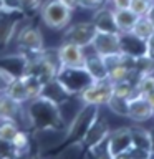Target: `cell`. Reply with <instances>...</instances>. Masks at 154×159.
Segmentation results:
<instances>
[{"mask_svg":"<svg viewBox=\"0 0 154 159\" xmlns=\"http://www.w3.org/2000/svg\"><path fill=\"white\" fill-rule=\"evenodd\" d=\"M25 108H27L30 128L37 129V131H58L60 128L66 124L61 111H60V106L43 96L30 99L28 106Z\"/></svg>","mask_w":154,"mask_h":159,"instance_id":"6da1fadb","label":"cell"},{"mask_svg":"<svg viewBox=\"0 0 154 159\" xmlns=\"http://www.w3.org/2000/svg\"><path fill=\"white\" fill-rule=\"evenodd\" d=\"M71 13L73 10H70L60 0H47L40 7V17L52 30H65L71 23Z\"/></svg>","mask_w":154,"mask_h":159,"instance_id":"7a4b0ae2","label":"cell"},{"mask_svg":"<svg viewBox=\"0 0 154 159\" xmlns=\"http://www.w3.org/2000/svg\"><path fill=\"white\" fill-rule=\"evenodd\" d=\"M98 116H99V106H94V104H83V106L75 113L71 121L68 123L66 131H65L66 139L79 141V139L83 138V134L88 131V128L98 119Z\"/></svg>","mask_w":154,"mask_h":159,"instance_id":"3957f363","label":"cell"},{"mask_svg":"<svg viewBox=\"0 0 154 159\" xmlns=\"http://www.w3.org/2000/svg\"><path fill=\"white\" fill-rule=\"evenodd\" d=\"M60 83L65 86V89L71 94L76 96L93 81L84 66H60L57 71V76Z\"/></svg>","mask_w":154,"mask_h":159,"instance_id":"277c9868","label":"cell"},{"mask_svg":"<svg viewBox=\"0 0 154 159\" xmlns=\"http://www.w3.org/2000/svg\"><path fill=\"white\" fill-rule=\"evenodd\" d=\"M113 96V83L109 80H99V81H91L83 89L76 98L81 101V104H94V106H106L109 98Z\"/></svg>","mask_w":154,"mask_h":159,"instance_id":"5b68a950","label":"cell"},{"mask_svg":"<svg viewBox=\"0 0 154 159\" xmlns=\"http://www.w3.org/2000/svg\"><path fill=\"white\" fill-rule=\"evenodd\" d=\"M94 35H96V28L91 22H79L66 27L63 35V42L75 43L81 48H89Z\"/></svg>","mask_w":154,"mask_h":159,"instance_id":"8992f818","label":"cell"},{"mask_svg":"<svg viewBox=\"0 0 154 159\" xmlns=\"http://www.w3.org/2000/svg\"><path fill=\"white\" fill-rule=\"evenodd\" d=\"M17 43L18 47L23 50L25 57L30 55H37L45 48L43 37L38 28L32 27V25H25L20 30H17Z\"/></svg>","mask_w":154,"mask_h":159,"instance_id":"52a82bcc","label":"cell"},{"mask_svg":"<svg viewBox=\"0 0 154 159\" xmlns=\"http://www.w3.org/2000/svg\"><path fill=\"white\" fill-rule=\"evenodd\" d=\"M0 119H10L25 128H30L27 108L23 106V103L12 99L7 93H0Z\"/></svg>","mask_w":154,"mask_h":159,"instance_id":"ba28073f","label":"cell"},{"mask_svg":"<svg viewBox=\"0 0 154 159\" xmlns=\"http://www.w3.org/2000/svg\"><path fill=\"white\" fill-rule=\"evenodd\" d=\"M109 131H111V129H109L106 119L98 116V119L88 128V131L83 134V138L79 139V141H76V143L83 149L89 151V149H94V148L101 146L103 143H106V139L109 136Z\"/></svg>","mask_w":154,"mask_h":159,"instance_id":"9c48e42d","label":"cell"},{"mask_svg":"<svg viewBox=\"0 0 154 159\" xmlns=\"http://www.w3.org/2000/svg\"><path fill=\"white\" fill-rule=\"evenodd\" d=\"M89 48H91L94 53H98L99 57H103V58H108V57H113V55L121 53V47H119V33L96 32Z\"/></svg>","mask_w":154,"mask_h":159,"instance_id":"30bf717a","label":"cell"},{"mask_svg":"<svg viewBox=\"0 0 154 159\" xmlns=\"http://www.w3.org/2000/svg\"><path fill=\"white\" fill-rule=\"evenodd\" d=\"M128 118L134 123H144L154 118L151 104L143 94H134L128 99Z\"/></svg>","mask_w":154,"mask_h":159,"instance_id":"8fae6325","label":"cell"},{"mask_svg":"<svg viewBox=\"0 0 154 159\" xmlns=\"http://www.w3.org/2000/svg\"><path fill=\"white\" fill-rule=\"evenodd\" d=\"M57 52H58L60 66H83L86 48H81L75 43L63 42L57 48Z\"/></svg>","mask_w":154,"mask_h":159,"instance_id":"7c38bea8","label":"cell"},{"mask_svg":"<svg viewBox=\"0 0 154 159\" xmlns=\"http://www.w3.org/2000/svg\"><path fill=\"white\" fill-rule=\"evenodd\" d=\"M106 148L111 152V156L126 152L131 148V128L123 126L109 131V136L106 139Z\"/></svg>","mask_w":154,"mask_h":159,"instance_id":"4fadbf2b","label":"cell"},{"mask_svg":"<svg viewBox=\"0 0 154 159\" xmlns=\"http://www.w3.org/2000/svg\"><path fill=\"white\" fill-rule=\"evenodd\" d=\"M119 47H121V53L126 57H143V55H151L149 53V43L144 40H139L134 37L131 32L119 33Z\"/></svg>","mask_w":154,"mask_h":159,"instance_id":"5bb4252c","label":"cell"},{"mask_svg":"<svg viewBox=\"0 0 154 159\" xmlns=\"http://www.w3.org/2000/svg\"><path fill=\"white\" fill-rule=\"evenodd\" d=\"M91 23L94 25L96 32H106V33H119L116 22H114V15H113V8L109 5H101L99 8L94 10L93 20Z\"/></svg>","mask_w":154,"mask_h":159,"instance_id":"9a60e30c","label":"cell"},{"mask_svg":"<svg viewBox=\"0 0 154 159\" xmlns=\"http://www.w3.org/2000/svg\"><path fill=\"white\" fill-rule=\"evenodd\" d=\"M23 12H12V10H5L0 13V45H7L13 35L17 33L20 17L18 15Z\"/></svg>","mask_w":154,"mask_h":159,"instance_id":"2e32d148","label":"cell"},{"mask_svg":"<svg viewBox=\"0 0 154 159\" xmlns=\"http://www.w3.org/2000/svg\"><path fill=\"white\" fill-rule=\"evenodd\" d=\"M84 70L88 71V75L91 76L93 81H99V80H106L108 78V66L104 63V58L99 57L98 53H94L91 50V53L84 52Z\"/></svg>","mask_w":154,"mask_h":159,"instance_id":"e0dca14e","label":"cell"},{"mask_svg":"<svg viewBox=\"0 0 154 159\" xmlns=\"http://www.w3.org/2000/svg\"><path fill=\"white\" fill-rule=\"evenodd\" d=\"M40 96H43V98L50 99L52 103L58 104V106H61V104H63V103H66L70 98H73L71 94H70L66 89H65V86L58 81L57 78L50 80L48 83H45V84H43Z\"/></svg>","mask_w":154,"mask_h":159,"instance_id":"ac0fdd59","label":"cell"},{"mask_svg":"<svg viewBox=\"0 0 154 159\" xmlns=\"http://www.w3.org/2000/svg\"><path fill=\"white\" fill-rule=\"evenodd\" d=\"M27 63H28V60L23 53L22 55H10V57L0 58V68L5 70V71L13 78L23 76V75L27 73Z\"/></svg>","mask_w":154,"mask_h":159,"instance_id":"d6986e66","label":"cell"},{"mask_svg":"<svg viewBox=\"0 0 154 159\" xmlns=\"http://www.w3.org/2000/svg\"><path fill=\"white\" fill-rule=\"evenodd\" d=\"M113 15H114V22H116V27H118V32L119 33H126V32H131V28L134 27V23L138 22V15L131 12L129 8H118V10H113Z\"/></svg>","mask_w":154,"mask_h":159,"instance_id":"ffe728a7","label":"cell"},{"mask_svg":"<svg viewBox=\"0 0 154 159\" xmlns=\"http://www.w3.org/2000/svg\"><path fill=\"white\" fill-rule=\"evenodd\" d=\"M131 146L141 148L152 152V134L149 129L143 126H133L131 128Z\"/></svg>","mask_w":154,"mask_h":159,"instance_id":"44dd1931","label":"cell"},{"mask_svg":"<svg viewBox=\"0 0 154 159\" xmlns=\"http://www.w3.org/2000/svg\"><path fill=\"white\" fill-rule=\"evenodd\" d=\"M5 93H7L12 99L18 101V103H23V104H25V103L30 101L28 93H27V88H25V83H23L22 76L13 78L12 81L8 83V86H7V89H5Z\"/></svg>","mask_w":154,"mask_h":159,"instance_id":"7402d4cb","label":"cell"},{"mask_svg":"<svg viewBox=\"0 0 154 159\" xmlns=\"http://www.w3.org/2000/svg\"><path fill=\"white\" fill-rule=\"evenodd\" d=\"M131 33L134 35V37H138L139 40L147 42V40L154 35V27L147 20V17H139L138 22L134 23V27L131 28Z\"/></svg>","mask_w":154,"mask_h":159,"instance_id":"603a6c76","label":"cell"},{"mask_svg":"<svg viewBox=\"0 0 154 159\" xmlns=\"http://www.w3.org/2000/svg\"><path fill=\"white\" fill-rule=\"evenodd\" d=\"M23 83H25V88H27V93H28V98L33 99V98H38L40 93H42V88H43V83L35 76V75H30V73H25L23 76Z\"/></svg>","mask_w":154,"mask_h":159,"instance_id":"cb8c5ba5","label":"cell"},{"mask_svg":"<svg viewBox=\"0 0 154 159\" xmlns=\"http://www.w3.org/2000/svg\"><path fill=\"white\" fill-rule=\"evenodd\" d=\"M134 91L136 94L147 96L149 93L154 91V75H141L138 81L134 83Z\"/></svg>","mask_w":154,"mask_h":159,"instance_id":"d4e9b609","label":"cell"},{"mask_svg":"<svg viewBox=\"0 0 154 159\" xmlns=\"http://www.w3.org/2000/svg\"><path fill=\"white\" fill-rule=\"evenodd\" d=\"M12 146H13V149H15V154H17V157L20 156L22 152H25L28 149V146H30V136L25 131H17V134L13 136V139L12 141Z\"/></svg>","mask_w":154,"mask_h":159,"instance_id":"484cf974","label":"cell"},{"mask_svg":"<svg viewBox=\"0 0 154 159\" xmlns=\"http://www.w3.org/2000/svg\"><path fill=\"white\" fill-rule=\"evenodd\" d=\"M18 129L20 128H18V124L15 121H10V119H0V139L12 141Z\"/></svg>","mask_w":154,"mask_h":159,"instance_id":"4316f807","label":"cell"},{"mask_svg":"<svg viewBox=\"0 0 154 159\" xmlns=\"http://www.w3.org/2000/svg\"><path fill=\"white\" fill-rule=\"evenodd\" d=\"M106 106L111 109L114 114H118V116L128 118V99L118 98V96H111L109 101L106 103Z\"/></svg>","mask_w":154,"mask_h":159,"instance_id":"83f0119b","label":"cell"},{"mask_svg":"<svg viewBox=\"0 0 154 159\" xmlns=\"http://www.w3.org/2000/svg\"><path fill=\"white\" fill-rule=\"evenodd\" d=\"M151 0H131L129 3V10L134 12L138 17H146V13L151 8Z\"/></svg>","mask_w":154,"mask_h":159,"instance_id":"f1b7e54d","label":"cell"},{"mask_svg":"<svg viewBox=\"0 0 154 159\" xmlns=\"http://www.w3.org/2000/svg\"><path fill=\"white\" fill-rule=\"evenodd\" d=\"M88 156H89V159H113L111 152H109L108 148H106V143H103L101 146H98L94 149H89Z\"/></svg>","mask_w":154,"mask_h":159,"instance_id":"f546056e","label":"cell"},{"mask_svg":"<svg viewBox=\"0 0 154 159\" xmlns=\"http://www.w3.org/2000/svg\"><path fill=\"white\" fill-rule=\"evenodd\" d=\"M0 159H17L15 149H13V146H12L10 141L0 139Z\"/></svg>","mask_w":154,"mask_h":159,"instance_id":"4dcf8cb0","label":"cell"},{"mask_svg":"<svg viewBox=\"0 0 154 159\" xmlns=\"http://www.w3.org/2000/svg\"><path fill=\"white\" fill-rule=\"evenodd\" d=\"M126 152H128L129 159H149L152 154L151 151H146V149H141V148H134V146H131Z\"/></svg>","mask_w":154,"mask_h":159,"instance_id":"1f68e13d","label":"cell"},{"mask_svg":"<svg viewBox=\"0 0 154 159\" xmlns=\"http://www.w3.org/2000/svg\"><path fill=\"white\" fill-rule=\"evenodd\" d=\"M43 0H20V8L22 12H35V10H40Z\"/></svg>","mask_w":154,"mask_h":159,"instance_id":"d6a6232c","label":"cell"},{"mask_svg":"<svg viewBox=\"0 0 154 159\" xmlns=\"http://www.w3.org/2000/svg\"><path fill=\"white\" fill-rule=\"evenodd\" d=\"M104 3H106V0H78V7L86 10H96Z\"/></svg>","mask_w":154,"mask_h":159,"instance_id":"836d02e7","label":"cell"},{"mask_svg":"<svg viewBox=\"0 0 154 159\" xmlns=\"http://www.w3.org/2000/svg\"><path fill=\"white\" fill-rule=\"evenodd\" d=\"M13 80V76H10V75L5 71V70L0 68V93H5V89H7L8 83Z\"/></svg>","mask_w":154,"mask_h":159,"instance_id":"e575fe53","label":"cell"},{"mask_svg":"<svg viewBox=\"0 0 154 159\" xmlns=\"http://www.w3.org/2000/svg\"><path fill=\"white\" fill-rule=\"evenodd\" d=\"M129 3H131V0H106V5H109L113 10L129 8Z\"/></svg>","mask_w":154,"mask_h":159,"instance_id":"d590c367","label":"cell"},{"mask_svg":"<svg viewBox=\"0 0 154 159\" xmlns=\"http://www.w3.org/2000/svg\"><path fill=\"white\" fill-rule=\"evenodd\" d=\"M5 10H12V12H22L20 8V0H3Z\"/></svg>","mask_w":154,"mask_h":159,"instance_id":"8d00e7d4","label":"cell"},{"mask_svg":"<svg viewBox=\"0 0 154 159\" xmlns=\"http://www.w3.org/2000/svg\"><path fill=\"white\" fill-rule=\"evenodd\" d=\"M63 5H66L70 10H76L78 8V0H60Z\"/></svg>","mask_w":154,"mask_h":159,"instance_id":"74e56055","label":"cell"},{"mask_svg":"<svg viewBox=\"0 0 154 159\" xmlns=\"http://www.w3.org/2000/svg\"><path fill=\"white\" fill-rule=\"evenodd\" d=\"M146 17H147L149 22H151V25L154 27V2L151 3V8H149V12L146 13Z\"/></svg>","mask_w":154,"mask_h":159,"instance_id":"f35d334b","label":"cell"},{"mask_svg":"<svg viewBox=\"0 0 154 159\" xmlns=\"http://www.w3.org/2000/svg\"><path fill=\"white\" fill-rule=\"evenodd\" d=\"M147 43H149V53H151L152 57H154V35L147 40Z\"/></svg>","mask_w":154,"mask_h":159,"instance_id":"ab89813d","label":"cell"},{"mask_svg":"<svg viewBox=\"0 0 154 159\" xmlns=\"http://www.w3.org/2000/svg\"><path fill=\"white\" fill-rule=\"evenodd\" d=\"M146 99L149 101V104H151V108H152V111H154V91H152V93H149L147 96H146Z\"/></svg>","mask_w":154,"mask_h":159,"instance_id":"60d3db41","label":"cell"},{"mask_svg":"<svg viewBox=\"0 0 154 159\" xmlns=\"http://www.w3.org/2000/svg\"><path fill=\"white\" fill-rule=\"evenodd\" d=\"M5 12V3H3V0H0V13Z\"/></svg>","mask_w":154,"mask_h":159,"instance_id":"b9f144b4","label":"cell"},{"mask_svg":"<svg viewBox=\"0 0 154 159\" xmlns=\"http://www.w3.org/2000/svg\"><path fill=\"white\" fill-rule=\"evenodd\" d=\"M151 134H152V154H154V131H151Z\"/></svg>","mask_w":154,"mask_h":159,"instance_id":"7bdbcfd3","label":"cell"}]
</instances>
